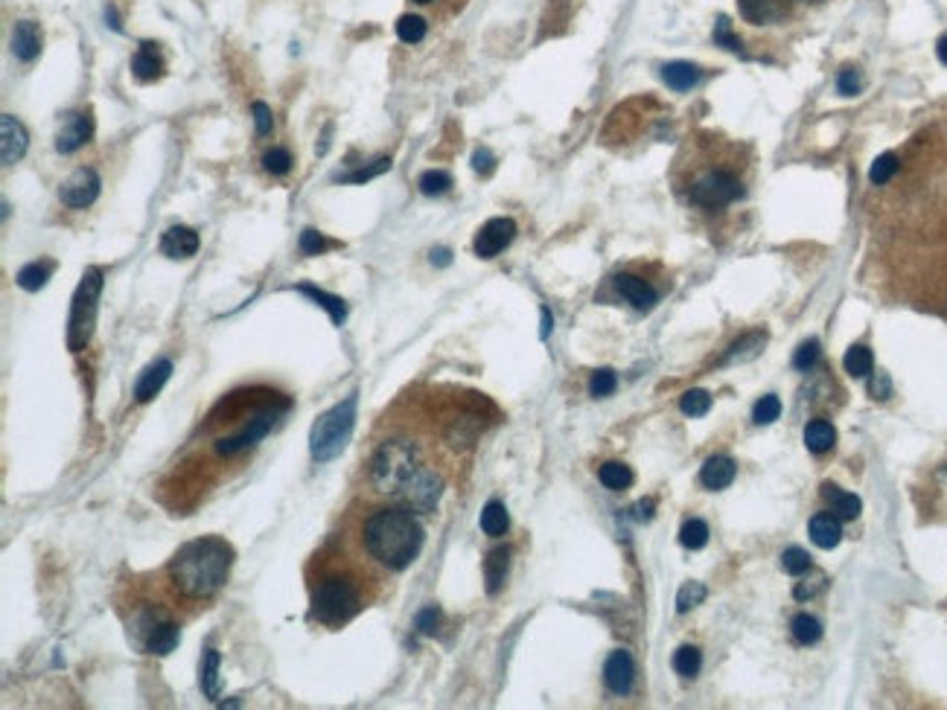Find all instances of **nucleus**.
I'll list each match as a JSON object with an SVG mask.
<instances>
[{
    "label": "nucleus",
    "mask_w": 947,
    "mask_h": 710,
    "mask_svg": "<svg viewBox=\"0 0 947 710\" xmlns=\"http://www.w3.org/2000/svg\"><path fill=\"white\" fill-rule=\"evenodd\" d=\"M444 475H440L435 466H420L409 481H405V486L400 490V495H396V501H400L403 507H409L411 513H435V507L440 504V495H444Z\"/></svg>",
    "instance_id": "9"
},
{
    "label": "nucleus",
    "mask_w": 947,
    "mask_h": 710,
    "mask_svg": "<svg viewBox=\"0 0 947 710\" xmlns=\"http://www.w3.org/2000/svg\"><path fill=\"white\" fill-rule=\"evenodd\" d=\"M822 498L828 501V507L834 509V513L843 516V518H857V516H860V509H863L860 498L840 490V486H834V483L822 486Z\"/></svg>",
    "instance_id": "28"
},
{
    "label": "nucleus",
    "mask_w": 947,
    "mask_h": 710,
    "mask_svg": "<svg viewBox=\"0 0 947 710\" xmlns=\"http://www.w3.org/2000/svg\"><path fill=\"white\" fill-rule=\"evenodd\" d=\"M868 393L875 399H889L892 396V382L886 373H872V382H868Z\"/></svg>",
    "instance_id": "55"
},
{
    "label": "nucleus",
    "mask_w": 947,
    "mask_h": 710,
    "mask_svg": "<svg viewBox=\"0 0 947 710\" xmlns=\"http://www.w3.org/2000/svg\"><path fill=\"white\" fill-rule=\"evenodd\" d=\"M898 175L875 186L872 257L889 294L910 306L947 309V126L912 137Z\"/></svg>",
    "instance_id": "1"
},
{
    "label": "nucleus",
    "mask_w": 947,
    "mask_h": 710,
    "mask_svg": "<svg viewBox=\"0 0 947 710\" xmlns=\"http://www.w3.org/2000/svg\"><path fill=\"white\" fill-rule=\"evenodd\" d=\"M417 186H420L423 195H444V193L453 190V175L444 172V169H428V172L420 175Z\"/></svg>",
    "instance_id": "41"
},
{
    "label": "nucleus",
    "mask_w": 947,
    "mask_h": 710,
    "mask_svg": "<svg viewBox=\"0 0 947 710\" xmlns=\"http://www.w3.org/2000/svg\"><path fill=\"white\" fill-rule=\"evenodd\" d=\"M449 262H453V253H449L446 248L432 251V265H449Z\"/></svg>",
    "instance_id": "60"
},
{
    "label": "nucleus",
    "mask_w": 947,
    "mask_h": 710,
    "mask_svg": "<svg viewBox=\"0 0 947 710\" xmlns=\"http://www.w3.org/2000/svg\"><path fill=\"white\" fill-rule=\"evenodd\" d=\"M251 114H254L257 135H260V137H269V135H271V128H274L271 108H269L266 103H254V105H251Z\"/></svg>",
    "instance_id": "54"
},
{
    "label": "nucleus",
    "mask_w": 947,
    "mask_h": 710,
    "mask_svg": "<svg viewBox=\"0 0 947 710\" xmlns=\"http://www.w3.org/2000/svg\"><path fill=\"white\" fill-rule=\"evenodd\" d=\"M361 541L373 562L385 571H405L420 557L426 532L420 521L411 516L409 507H385L377 509L361 527Z\"/></svg>",
    "instance_id": "3"
},
{
    "label": "nucleus",
    "mask_w": 947,
    "mask_h": 710,
    "mask_svg": "<svg viewBox=\"0 0 947 710\" xmlns=\"http://www.w3.org/2000/svg\"><path fill=\"white\" fill-rule=\"evenodd\" d=\"M778 417H781V399L773 396V393L761 396V399L755 402V408H752L755 425H769V423H776Z\"/></svg>",
    "instance_id": "44"
},
{
    "label": "nucleus",
    "mask_w": 947,
    "mask_h": 710,
    "mask_svg": "<svg viewBox=\"0 0 947 710\" xmlns=\"http://www.w3.org/2000/svg\"><path fill=\"white\" fill-rule=\"evenodd\" d=\"M679 541H682V548H688V550L706 548L709 524H706V521H700V518H688L685 524H682V530H679Z\"/></svg>",
    "instance_id": "38"
},
{
    "label": "nucleus",
    "mask_w": 947,
    "mask_h": 710,
    "mask_svg": "<svg viewBox=\"0 0 947 710\" xmlns=\"http://www.w3.org/2000/svg\"><path fill=\"white\" fill-rule=\"evenodd\" d=\"M230 562H234V550L222 539H195L179 548V553L170 559V580L190 600H211L225 585Z\"/></svg>",
    "instance_id": "4"
},
{
    "label": "nucleus",
    "mask_w": 947,
    "mask_h": 710,
    "mask_svg": "<svg viewBox=\"0 0 947 710\" xmlns=\"http://www.w3.org/2000/svg\"><path fill=\"white\" fill-rule=\"evenodd\" d=\"M790 632L802 647H813V643L822 638V623L813 615H796L790 623Z\"/></svg>",
    "instance_id": "36"
},
{
    "label": "nucleus",
    "mask_w": 947,
    "mask_h": 710,
    "mask_svg": "<svg viewBox=\"0 0 947 710\" xmlns=\"http://www.w3.org/2000/svg\"><path fill=\"white\" fill-rule=\"evenodd\" d=\"M863 87V79H860V70L854 68H845L840 70V76H836V91H840L843 96H857Z\"/></svg>",
    "instance_id": "52"
},
{
    "label": "nucleus",
    "mask_w": 947,
    "mask_h": 710,
    "mask_svg": "<svg viewBox=\"0 0 947 710\" xmlns=\"http://www.w3.org/2000/svg\"><path fill=\"white\" fill-rule=\"evenodd\" d=\"M426 21L420 15H403L396 21V36L403 44H420L426 38Z\"/></svg>",
    "instance_id": "42"
},
{
    "label": "nucleus",
    "mask_w": 947,
    "mask_h": 710,
    "mask_svg": "<svg viewBox=\"0 0 947 710\" xmlns=\"http://www.w3.org/2000/svg\"><path fill=\"white\" fill-rule=\"evenodd\" d=\"M513 236H516V221L513 219H504V216L490 219L487 225H481V230L476 233L472 251H476L481 260H493V257H499V253L511 245Z\"/></svg>",
    "instance_id": "13"
},
{
    "label": "nucleus",
    "mask_w": 947,
    "mask_h": 710,
    "mask_svg": "<svg viewBox=\"0 0 947 710\" xmlns=\"http://www.w3.org/2000/svg\"><path fill=\"white\" fill-rule=\"evenodd\" d=\"M99 186H103V181H99L96 169H91V166H79V169L71 172V175L62 181L59 198H62L64 207L85 210V207H91L96 198H99Z\"/></svg>",
    "instance_id": "12"
},
{
    "label": "nucleus",
    "mask_w": 947,
    "mask_h": 710,
    "mask_svg": "<svg viewBox=\"0 0 947 710\" xmlns=\"http://www.w3.org/2000/svg\"><path fill=\"white\" fill-rule=\"evenodd\" d=\"M286 408H289V402H283L280 408H266V410H260V414H254V417L248 419V425H245V428H239L237 434H230V437H222V440H219V442H216V451H219V454H225V458H234V454H239V451L254 449L257 442H260V440L266 437L269 431L274 428V423H278L280 414H283Z\"/></svg>",
    "instance_id": "11"
},
{
    "label": "nucleus",
    "mask_w": 947,
    "mask_h": 710,
    "mask_svg": "<svg viewBox=\"0 0 947 710\" xmlns=\"http://www.w3.org/2000/svg\"><path fill=\"white\" fill-rule=\"evenodd\" d=\"M27 146H29V135L24 123L15 120L12 114L0 117V154H4V166H15L27 154Z\"/></svg>",
    "instance_id": "15"
},
{
    "label": "nucleus",
    "mask_w": 947,
    "mask_h": 710,
    "mask_svg": "<svg viewBox=\"0 0 947 710\" xmlns=\"http://www.w3.org/2000/svg\"><path fill=\"white\" fill-rule=\"evenodd\" d=\"M819 588H822V580H805V582L796 585V591H793V594H796V600H810Z\"/></svg>",
    "instance_id": "57"
},
{
    "label": "nucleus",
    "mask_w": 947,
    "mask_h": 710,
    "mask_svg": "<svg viewBox=\"0 0 947 710\" xmlns=\"http://www.w3.org/2000/svg\"><path fill=\"white\" fill-rule=\"evenodd\" d=\"M297 248H301V253H306V257H321V253L338 248V242L327 239L324 233H318V230H312V227H306V230L301 233V239H297Z\"/></svg>",
    "instance_id": "39"
},
{
    "label": "nucleus",
    "mask_w": 947,
    "mask_h": 710,
    "mask_svg": "<svg viewBox=\"0 0 947 710\" xmlns=\"http://www.w3.org/2000/svg\"><path fill=\"white\" fill-rule=\"evenodd\" d=\"M819 361V341H805L793 355V367L796 370H813V364Z\"/></svg>",
    "instance_id": "51"
},
{
    "label": "nucleus",
    "mask_w": 947,
    "mask_h": 710,
    "mask_svg": "<svg viewBox=\"0 0 947 710\" xmlns=\"http://www.w3.org/2000/svg\"><path fill=\"white\" fill-rule=\"evenodd\" d=\"M845 373L854 376V379H866V376H872V367H875V355L872 350L866 347V343H854V347L845 352Z\"/></svg>",
    "instance_id": "32"
},
{
    "label": "nucleus",
    "mask_w": 947,
    "mask_h": 710,
    "mask_svg": "<svg viewBox=\"0 0 947 710\" xmlns=\"http://www.w3.org/2000/svg\"><path fill=\"white\" fill-rule=\"evenodd\" d=\"M714 41H718L720 47H726L729 53H735V55H743V44H741V38H737L735 32H732L729 18H720V21H718V27H714Z\"/></svg>",
    "instance_id": "48"
},
{
    "label": "nucleus",
    "mask_w": 947,
    "mask_h": 710,
    "mask_svg": "<svg viewBox=\"0 0 947 710\" xmlns=\"http://www.w3.org/2000/svg\"><path fill=\"white\" fill-rule=\"evenodd\" d=\"M472 169H476L478 175H490L495 169V158L490 149H476V154H472Z\"/></svg>",
    "instance_id": "56"
},
{
    "label": "nucleus",
    "mask_w": 947,
    "mask_h": 710,
    "mask_svg": "<svg viewBox=\"0 0 947 710\" xmlns=\"http://www.w3.org/2000/svg\"><path fill=\"white\" fill-rule=\"evenodd\" d=\"M388 169H391V161L379 158V161H373L370 166H361V169H356V172L338 175L336 181H341V184H365V181H373V178H379L382 172H388Z\"/></svg>",
    "instance_id": "43"
},
{
    "label": "nucleus",
    "mask_w": 947,
    "mask_h": 710,
    "mask_svg": "<svg viewBox=\"0 0 947 710\" xmlns=\"http://www.w3.org/2000/svg\"><path fill=\"white\" fill-rule=\"evenodd\" d=\"M135 640L149 652V656H170V652L179 647L181 632H179V623H172V620L152 615V612H143L135 620Z\"/></svg>",
    "instance_id": "10"
},
{
    "label": "nucleus",
    "mask_w": 947,
    "mask_h": 710,
    "mask_svg": "<svg viewBox=\"0 0 947 710\" xmlns=\"http://www.w3.org/2000/svg\"><path fill=\"white\" fill-rule=\"evenodd\" d=\"M679 408L685 417H706L711 410V396L706 391H688L685 396H682Z\"/></svg>",
    "instance_id": "47"
},
{
    "label": "nucleus",
    "mask_w": 947,
    "mask_h": 710,
    "mask_svg": "<svg viewBox=\"0 0 947 710\" xmlns=\"http://www.w3.org/2000/svg\"><path fill=\"white\" fill-rule=\"evenodd\" d=\"M198 251V233L193 227L175 225L161 236V253L170 260H187Z\"/></svg>",
    "instance_id": "19"
},
{
    "label": "nucleus",
    "mask_w": 947,
    "mask_h": 710,
    "mask_svg": "<svg viewBox=\"0 0 947 710\" xmlns=\"http://www.w3.org/2000/svg\"><path fill=\"white\" fill-rule=\"evenodd\" d=\"M735 460L732 458H723V454H714V458L706 460V466L700 469V483L706 486V490L711 492H720L726 490L732 481H735Z\"/></svg>",
    "instance_id": "22"
},
{
    "label": "nucleus",
    "mask_w": 947,
    "mask_h": 710,
    "mask_svg": "<svg viewBox=\"0 0 947 710\" xmlns=\"http://www.w3.org/2000/svg\"><path fill=\"white\" fill-rule=\"evenodd\" d=\"M750 149L720 135H700L677 161V190L702 213H723L750 195Z\"/></svg>",
    "instance_id": "2"
},
{
    "label": "nucleus",
    "mask_w": 947,
    "mask_h": 710,
    "mask_svg": "<svg viewBox=\"0 0 947 710\" xmlns=\"http://www.w3.org/2000/svg\"><path fill=\"white\" fill-rule=\"evenodd\" d=\"M262 166H266V172H271V175H286V172L292 169V154H289V149L278 146V149L266 152V154H262Z\"/></svg>",
    "instance_id": "49"
},
{
    "label": "nucleus",
    "mask_w": 947,
    "mask_h": 710,
    "mask_svg": "<svg viewBox=\"0 0 947 710\" xmlns=\"http://www.w3.org/2000/svg\"><path fill=\"white\" fill-rule=\"evenodd\" d=\"M219 664H222V656L216 649H207L202 661V693L207 698H219Z\"/></svg>",
    "instance_id": "37"
},
{
    "label": "nucleus",
    "mask_w": 947,
    "mask_h": 710,
    "mask_svg": "<svg viewBox=\"0 0 947 710\" xmlns=\"http://www.w3.org/2000/svg\"><path fill=\"white\" fill-rule=\"evenodd\" d=\"M781 568H785L790 576H802L810 571V553L802 548H787L781 553Z\"/></svg>",
    "instance_id": "46"
},
{
    "label": "nucleus",
    "mask_w": 947,
    "mask_h": 710,
    "mask_svg": "<svg viewBox=\"0 0 947 710\" xmlns=\"http://www.w3.org/2000/svg\"><path fill=\"white\" fill-rule=\"evenodd\" d=\"M414 4H432V0H414Z\"/></svg>",
    "instance_id": "63"
},
{
    "label": "nucleus",
    "mask_w": 947,
    "mask_h": 710,
    "mask_svg": "<svg viewBox=\"0 0 947 710\" xmlns=\"http://www.w3.org/2000/svg\"><path fill=\"white\" fill-rule=\"evenodd\" d=\"M615 387H619V379H615L612 370H598V373H594L592 379H589V393H592L594 399H603V396L615 393Z\"/></svg>",
    "instance_id": "50"
},
{
    "label": "nucleus",
    "mask_w": 947,
    "mask_h": 710,
    "mask_svg": "<svg viewBox=\"0 0 947 710\" xmlns=\"http://www.w3.org/2000/svg\"><path fill=\"white\" fill-rule=\"evenodd\" d=\"M91 135H94V117L87 111H73V114L62 120V126L56 131V152L73 154L91 140Z\"/></svg>",
    "instance_id": "14"
},
{
    "label": "nucleus",
    "mask_w": 947,
    "mask_h": 710,
    "mask_svg": "<svg viewBox=\"0 0 947 710\" xmlns=\"http://www.w3.org/2000/svg\"><path fill=\"white\" fill-rule=\"evenodd\" d=\"M702 667V656L697 647H679L674 652V670L682 675V679H694Z\"/></svg>",
    "instance_id": "40"
},
{
    "label": "nucleus",
    "mask_w": 947,
    "mask_h": 710,
    "mask_svg": "<svg viewBox=\"0 0 947 710\" xmlns=\"http://www.w3.org/2000/svg\"><path fill=\"white\" fill-rule=\"evenodd\" d=\"M615 292H619L630 306H635L638 312H647V309H653L656 301H659L656 288L651 283H644L642 277H635V274H619V277H615Z\"/></svg>",
    "instance_id": "17"
},
{
    "label": "nucleus",
    "mask_w": 947,
    "mask_h": 710,
    "mask_svg": "<svg viewBox=\"0 0 947 710\" xmlns=\"http://www.w3.org/2000/svg\"><path fill=\"white\" fill-rule=\"evenodd\" d=\"M764 343H767V332H752V335H746L743 341H737L735 347L729 350V355H726V364H737V361H750V359H755V355L764 350Z\"/></svg>",
    "instance_id": "35"
},
{
    "label": "nucleus",
    "mask_w": 947,
    "mask_h": 710,
    "mask_svg": "<svg viewBox=\"0 0 947 710\" xmlns=\"http://www.w3.org/2000/svg\"><path fill=\"white\" fill-rule=\"evenodd\" d=\"M808 532H810L813 545L822 548V550H831V548L840 545L843 524H840V518H836L834 513H817L808 521Z\"/></svg>",
    "instance_id": "21"
},
{
    "label": "nucleus",
    "mask_w": 947,
    "mask_h": 710,
    "mask_svg": "<svg viewBox=\"0 0 947 710\" xmlns=\"http://www.w3.org/2000/svg\"><path fill=\"white\" fill-rule=\"evenodd\" d=\"M170 376H172V361H170V359L152 361L149 367L140 373V379H137V384H135V399H137L140 405L152 402V399H155V396L163 391V384L170 382Z\"/></svg>",
    "instance_id": "18"
},
{
    "label": "nucleus",
    "mask_w": 947,
    "mask_h": 710,
    "mask_svg": "<svg viewBox=\"0 0 947 710\" xmlns=\"http://www.w3.org/2000/svg\"><path fill=\"white\" fill-rule=\"evenodd\" d=\"M799 4H819V0H799Z\"/></svg>",
    "instance_id": "62"
},
{
    "label": "nucleus",
    "mask_w": 947,
    "mask_h": 710,
    "mask_svg": "<svg viewBox=\"0 0 947 710\" xmlns=\"http://www.w3.org/2000/svg\"><path fill=\"white\" fill-rule=\"evenodd\" d=\"M737 6H741L743 21H750L755 27L776 24V21L787 15L785 0H737Z\"/></svg>",
    "instance_id": "20"
},
{
    "label": "nucleus",
    "mask_w": 947,
    "mask_h": 710,
    "mask_svg": "<svg viewBox=\"0 0 947 710\" xmlns=\"http://www.w3.org/2000/svg\"><path fill=\"white\" fill-rule=\"evenodd\" d=\"M603 681H607V687L615 696H627L633 690L635 664H633L630 652H627V649H615L612 652V656L607 658V664H603Z\"/></svg>",
    "instance_id": "16"
},
{
    "label": "nucleus",
    "mask_w": 947,
    "mask_h": 710,
    "mask_svg": "<svg viewBox=\"0 0 947 710\" xmlns=\"http://www.w3.org/2000/svg\"><path fill=\"white\" fill-rule=\"evenodd\" d=\"M426 466L423 451L411 440H385L370 460V483L385 495H400L405 481Z\"/></svg>",
    "instance_id": "5"
},
{
    "label": "nucleus",
    "mask_w": 947,
    "mask_h": 710,
    "mask_svg": "<svg viewBox=\"0 0 947 710\" xmlns=\"http://www.w3.org/2000/svg\"><path fill=\"white\" fill-rule=\"evenodd\" d=\"M103 271L99 268H85L79 285L73 292L71 303V318H68V347L71 352H82L87 341L94 335L96 326V312H99V294H103Z\"/></svg>",
    "instance_id": "8"
},
{
    "label": "nucleus",
    "mask_w": 947,
    "mask_h": 710,
    "mask_svg": "<svg viewBox=\"0 0 947 710\" xmlns=\"http://www.w3.org/2000/svg\"><path fill=\"white\" fill-rule=\"evenodd\" d=\"M295 292H297V294H303V297H310V301H315V303L321 306L324 312L329 315V320H333L336 326H341V324H345V320H347V306H345V301H341V297H336V294H327L324 288L310 285V283L295 285Z\"/></svg>",
    "instance_id": "26"
},
{
    "label": "nucleus",
    "mask_w": 947,
    "mask_h": 710,
    "mask_svg": "<svg viewBox=\"0 0 947 710\" xmlns=\"http://www.w3.org/2000/svg\"><path fill=\"white\" fill-rule=\"evenodd\" d=\"M53 268H56V265L44 262V260L41 262H27L24 268L15 274V283L24 288V292H38V288L47 285V280L53 277Z\"/></svg>",
    "instance_id": "30"
},
{
    "label": "nucleus",
    "mask_w": 947,
    "mask_h": 710,
    "mask_svg": "<svg viewBox=\"0 0 947 710\" xmlns=\"http://www.w3.org/2000/svg\"><path fill=\"white\" fill-rule=\"evenodd\" d=\"M702 600H706V585H702V582H685L679 588V594H677V612L688 615L691 608L700 606Z\"/></svg>",
    "instance_id": "45"
},
{
    "label": "nucleus",
    "mask_w": 947,
    "mask_h": 710,
    "mask_svg": "<svg viewBox=\"0 0 947 710\" xmlns=\"http://www.w3.org/2000/svg\"><path fill=\"white\" fill-rule=\"evenodd\" d=\"M635 518H638V521L653 518V501H638V504H635Z\"/></svg>",
    "instance_id": "59"
},
{
    "label": "nucleus",
    "mask_w": 947,
    "mask_h": 710,
    "mask_svg": "<svg viewBox=\"0 0 947 710\" xmlns=\"http://www.w3.org/2000/svg\"><path fill=\"white\" fill-rule=\"evenodd\" d=\"M898 166H901V154L898 152H884L880 158H875L872 166H868V184H872V186L889 184L892 178L898 175Z\"/></svg>",
    "instance_id": "34"
},
{
    "label": "nucleus",
    "mask_w": 947,
    "mask_h": 710,
    "mask_svg": "<svg viewBox=\"0 0 947 710\" xmlns=\"http://www.w3.org/2000/svg\"><path fill=\"white\" fill-rule=\"evenodd\" d=\"M508 571H511V550L508 548L490 550L487 559H484V588H487L490 597L502 591L504 580H508Z\"/></svg>",
    "instance_id": "24"
},
{
    "label": "nucleus",
    "mask_w": 947,
    "mask_h": 710,
    "mask_svg": "<svg viewBox=\"0 0 947 710\" xmlns=\"http://www.w3.org/2000/svg\"><path fill=\"white\" fill-rule=\"evenodd\" d=\"M552 326H554V318H552V312H548V309H543V324H539V338H548V335H552Z\"/></svg>",
    "instance_id": "58"
},
{
    "label": "nucleus",
    "mask_w": 947,
    "mask_h": 710,
    "mask_svg": "<svg viewBox=\"0 0 947 710\" xmlns=\"http://www.w3.org/2000/svg\"><path fill=\"white\" fill-rule=\"evenodd\" d=\"M414 629L420 632V635H435V632L440 629V608L426 606L423 612L414 617Z\"/></svg>",
    "instance_id": "53"
},
{
    "label": "nucleus",
    "mask_w": 947,
    "mask_h": 710,
    "mask_svg": "<svg viewBox=\"0 0 947 710\" xmlns=\"http://www.w3.org/2000/svg\"><path fill=\"white\" fill-rule=\"evenodd\" d=\"M935 55H939V62L947 68V32H944L939 41H935Z\"/></svg>",
    "instance_id": "61"
},
{
    "label": "nucleus",
    "mask_w": 947,
    "mask_h": 710,
    "mask_svg": "<svg viewBox=\"0 0 947 710\" xmlns=\"http://www.w3.org/2000/svg\"><path fill=\"white\" fill-rule=\"evenodd\" d=\"M356 405H359V396L350 393L345 402L333 405L327 414L315 419V425L310 431V454L315 463L336 460L347 449L356 428Z\"/></svg>",
    "instance_id": "6"
},
{
    "label": "nucleus",
    "mask_w": 947,
    "mask_h": 710,
    "mask_svg": "<svg viewBox=\"0 0 947 710\" xmlns=\"http://www.w3.org/2000/svg\"><path fill=\"white\" fill-rule=\"evenodd\" d=\"M508 527H511L508 507H504L502 501H487V507L481 509V530L487 532V536L499 539L508 532Z\"/></svg>",
    "instance_id": "31"
},
{
    "label": "nucleus",
    "mask_w": 947,
    "mask_h": 710,
    "mask_svg": "<svg viewBox=\"0 0 947 710\" xmlns=\"http://www.w3.org/2000/svg\"><path fill=\"white\" fill-rule=\"evenodd\" d=\"M12 53L21 62L38 59L41 53V29L36 21H18L12 29Z\"/></svg>",
    "instance_id": "23"
},
{
    "label": "nucleus",
    "mask_w": 947,
    "mask_h": 710,
    "mask_svg": "<svg viewBox=\"0 0 947 710\" xmlns=\"http://www.w3.org/2000/svg\"><path fill=\"white\" fill-rule=\"evenodd\" d=\"M834 442H836V431L828 419H810L805 428V446L813 454H825L828 449H834Z\"/></svg>",
    "instance_id": "29"
},
{
    "label": "nucleus",
    "mask_w": 947,
    "mask_h": 710,
    "mask_svg": "<svg viewBox=\"0 0 947 710\" xmlns=\"http://www.w3.org/2000/svg\"><path fill=\"white\" fill-rule=\"evenodd\" d=\"M700 68H697V64H691V62H670V64H665V68H662V79H665V85L668 87H674V91H691V87L694 85H697L700 82Z\"/></svg>",
    "instance_id": "27"
},
{
    "label": "nucleus",
    "mask_w": 947,
    "mask_h": 710,
    "mask_svg": "<svg viewBox=\"0 0 947 710\" xmlns=\"http://www.w3.org/2000/svg\"><path fill=\"white\" fill-rule=\"evenodd\" d=\"M131 73H135L137 82H155V79H161L163 62H161V55H158V50H155V44H149V41L140 44L137 53H135V59H131Z\"/></svg>",
    "instance_id": "25"
},
{
    "label": "nucleus",
    "mask_w": 947,
    "mask_h": 710,
    "mask_svg": "<svg viewBox=\"0 0 947 710\" xmlns=\"http://www.w3.org/2000/svg\"><path fill=\"white\" fill-rule=\"evenodd\" d=\"M598 478H601L603 486H607V490L621 492V490H627V486L633 483V469H630L627 463L610 460V463H603L601 469H598Z\"/></svg>",
    "instance_id": "33"
},
{
    "label": "nucleus",
    "mask_w": 947,
    "mask_h": 710,
    "mask_svg": "<svg viewBox=\"0 0 947 710\" xmlns=\"http://www.w3.org/2000/svg\"><path fill=\"white\" fill-rule=\"evenodd\" d=\"M361 591L350 576H327L312 594V615L324 626H341L361 612Z\"/></svg>",
    "instance_id": "7"
}]
</instances>
